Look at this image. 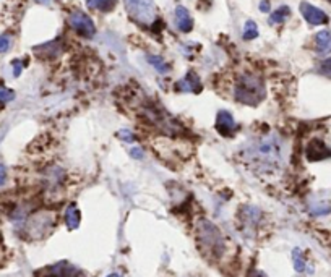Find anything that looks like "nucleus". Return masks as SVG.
<instances>
[{
  "label": "nucleus",
  "instance_id": "obj_1",
  "mask_svg": "<svg viewBox=\"0 0 331 277\" xmlns=\"http://www.w3.org/2000/svg\"><path fill=\"white\" fill-rule=\"evenodd\" d=\"M282 145L276 135H266L250 141L244 149V161L258 172H276L282 167Z\"/></svg>",
  "mask_w": 331,
  "mask_h": 277
},
{
  "label": "nucleus",
  "instance_id": "obj_2",
  "mask_svg": "<svg viewBox=\"0 0 331 277\" xmlns=\"http://www.w3.org/2000/svg\"><path fill=\"white\" fill-rule=\"evenodd\" d=\"M195 238L201 254L210 261H220L227 250L226 238L221 230L208 219H200L196 222Z\"/></svg>",
  "mask_w": 331,
  "mask_h": 277
},
{
  "label": "nucleus",
  "instance_id": "obj_3",
  "mask_svg": "<svg viewBox=\"0 0 331 277\" xmlns=\"http://www.w3.org/2000/svg\"><path fill=\"white\" fill-rule=\"evenodd\" d=\"M265 94L266 89L263 79L255 73H242L234 84V98L240 104L258 105L265 99Z\"/></svg>",
  "mask_w": 331,
  "mask_h": 277
},
{
  "label": "nucleus",
  "instance_id": "obj_4",
  "mask_svg": "<svg viewBox=\"0 0 331 277\" xmlns=\"http://www.w3.org/2000/svg\"><path fill=\"white\" fill-rule=\"evenodd\" d=\"M55 226V214L52 211H37L25 222V233L31 240L44 238Z\"/></svg>",
  "mask_w": 331,
  "mask_h": 277
},
{
  "label": "nucleus",
  "instance_id": "obj_5",
  "mask_svg": "<svg viewBox=\"0 0 331 277\" xmlns=\"http://www.w3.org/2000/svg\"><path fill=\"white\" fill-rule=\"evenodd\" d=\"M127 7L132 17L143 25L154 23L156 20V7L153 0H127Z\"/></svg>",
  "mask_w": 331,
  "mask_h": 277
},
{
  "label": "nucleus",
  "instance_id": "obj_6",
  "mask_svg": "<svg viewBox=\"0 0 331 277\" xmlns=\"http://www.w3.org/2000/svg\"><path fill=\"white\" fill-rule=\"evenodd\" d=\"M36 277H84V274L73 264L62 261V263L47 266V268L39 269L34 274Z\"/></svg>",
  "mask_w": 331,
  "mask_h": 277
},
{
  "label": "nucleus",
  "instance_id": "obj_7",
  "mask_svg": "<svg viewBox=\"0 0 331 277\" xmlns=\"http://www.w3.org/2000/svg\"><path fill=\"white\" fill-rule=\"evenodd\" d=\"M68 25H70V28L75 31V33L83 36V37H88V39L93 37L96 33L93 20L89 18L86 13L80 12V10L70 13V17H68Z\"/></svg>",
  "mask_w": 331,
  "mask_h": 277
},
{
  "label": "nucleus",
  "instance_id": "obj_8",
  "mask_svg": "<svg viewBox=\"0 0 331 277\" xmlns=\"http://www.w3.org/2000/svg\"><path fill=\"white\" fill-rule=\"evenodd\" d=\"M299 8H301L302 17L305 18V21L308 25L320 26V25H327L328 23V15L325 13L323 10L313 7V5L307 3V2H302Z\"/></svg>",
  "mask_w": 331,
  "mask_h": 277
},
{
  "label": "nucleus",
  "instance_id": "obj_9",
  "mask_svg": "<svg viewBox=\"0 0 331 277\" xmlns=\"http://www.w3.org/2000/svg\"><path fill=\"white\" fill-rule=\"evenodd\" d=\"M305 156L308 161H323V159L327 157H331V149L325 145L323 141L320 140H312L310 143L307 145V149H305Z\"/></svg>",
  "mask_w": 331,
  "mask_h": 277
},
{
  "label": "nucleus",
  "instance_id": "obj_10",
  "mask_svg": "<svg viewBox=\"0 0 331 277\" xmlns=\"http://www.w3.org/2000/svg\"><path fill=\"white\" fill-rule=\"evenodd\" d=\"M236 120L231 112L227 110H220L216 115V130L221 133L222 136H232L236 131Z\"/></svg>",
  "mask_w": 331,
  "mask_h": 277
},
{
  "label": "nucleus",
  "instance_id": "obj_11",
  "mask_svg": "<svg viewBox=\"0 0 331 277\" xmlns=\"http://www.w3.org/2000/svg\"><path fill=\"white\" fill-rule=\"evenodd\" d=\"M175 89L180 93H200L201 91V81H200L198 75L193 73V72H189L182 79H180V81H177Z\"/></svg>",
  "mask_w": 331,
  "mask_h": 277
},
{
  "label": "nucleus",
  "instance_id": "obj_12",
  "mask_svg": "<svg viewBox=\"0 0 331 277\" xmlns=\"http://www.w3.org/2000/svg\"><path fill=\"white\" fill-rule=\"evenodd\" d=\"M175 23H177V28L182 31V33H190L192 28H193V20H192L189 10L185 7L175 8Z\"/></svg>",
  "mask_w": 331,
  "mask_h": 277
},
{
  "label": "nucleus",
  "instance_id": "obj_13",
  "mask_svg": "<svg viewBox=\"0 0 331 277\" xmlns=\"http://www.w3.org/2000/svg\"><path fill=\"white\" fill-rule=\"evenodd\" d=\"M315 47H317L318 54H327L331 49V34L330 31H320L315 36Z\"/></svg>",
  "mask_w": 331,
  "mask_h": 277
},
{
  "label": "nucleus",
  "instance_id": "obj_14",
  "mask_svg": "<svg viewBox=\"0 0 331 277\" xmlns=\"http://www.w3.org/2000/svg\"><path fill=\"white\" fill-rule=\"evenodd\" d=\"M65 224L70 230H75L80 226V211L75 204H70L65 211Z\"/></svg>",
  "mask_w": 331,
  "mask_h": 277
},
{
  "label": "nucleus",
  "instance_id": "obj_15",
  "mask_svg": "<svg viewBox=\"0 0 331 277\" xmlns=\"http://www.w3.org/2000/svg\"><path fill=\"white\" fill-rule=\"evenodd\" d=\"M88 8L99 10V12L108 13L110 10H114L115 7V0H86Z\"/></svg>",
  "mask_w": 331,
  "mask_h": 277
},
{
  "label": "nucleus",
  "instance_id": "obj_16",
  "mask_svg": "<svg viewBox=\"0 0 331 277\" xmlns=\"http://www.w3.org/2000/svg\"><path fill=\"white\" fill-rule=\"evenodd\" d=\"M289 13H291V10H289V7H279L276 10V12H273L270 15V23L271 25H277V23H284L286 21V18L289 17Z\"/></svg>",
  "mask_w": 331,
  "mask_h": 277
},
{
  "label": "nucleus",
  "instance_id": "obj_17",
  "mask_svg": "<svg viewBox=\"0 0 331 277\" xmlns=\"http://www.w3.org/2000/svg\"><path fill=\"white\" fill-rule=\"evenodd\" d=\"M148 62L151 63V65L156 68L159 73H163V75L164 73H169V70H170L167 63H166L159 55H148Z\"/></svg>",
  "mask_w": 331,
  "mask_h": 277
},
{
  "label": "nucleus",
  "instance_id": "obj_18",
  "mask_svg": "<svg viewBox=\"0 0 331 277\" xmlns=\"http://www.w3.org/2000/svg\"><path fill=\"white\" fill-rule=\"evenodd\" d=\"M257 36H258V26H257V23H255V21H252V20H248L247 23H245V29H244L242 37H244L245 41H252Z\"/></svg>",
  "mask_w": 331,
  "mask_h": 277
},
{
  "label": "nucleus",
  "instance_id": "obj_19",
  "mask_svg": "<svg viewBox=\"0 0 331 277\" xmlns=\"http://www.w3.org/2000/svg\"><path fill=\"white\" fill-rule=\"evenodd\" d=\"M34 50H44L42 52V55L44 57H54L55 54H58V50H60V47H58V42L54 41V42H47V44H42L41 47H37Z\"/></svg>",
  "mask_w": 331,
  "mask_h": 277
},
{
  "label": "nucleus",
  "instance_id": "obj_20",
  "mask_svg": "<svg viewBox=\"0 0 331 277\" xmlns=\"http://www.w3.org/2000/svg\"><path fill=\"white\" fill-rule=\"evenodd\" d=\"M292 259H294V268L297 273H303L305 271V259H303V254L299 248L292 252Z\"/></svg>",
  "mask_w": 331,
  "mask_h": 277
},
{
  "label": "nucleus",
  "instance_id": "obj_21",
  "mask_svg": "<svg viewBox=\"0 0 331 277\" xmlns=\"http://www.w3.org/2000/svg\"><path fill=\"white\" fill-rule=\"evenodd\" d=\"M13 99H15V93L12 91V89H8V88H5L0 84V104H7Z\"/></svg>",
  "mask_w": 331,
  "mask_h": 277
},
{
  "label": "nucleus",
  "instance_id": "obj_22",
  "mask_svg": "<svg viewBox=\"0 0 331 277\" xmlns=\"http://www.w3.org/2000/svg\"><path fill=\"white\" fill-rule=\"evenodd\" d=\"M320 73L331 78V58H327V60H323L320 63Z\"/></svg>",
  "mask_w": 331,
  "mask_h": 277
},
{
  "label": "nucleus",
  "instance_id": "obj_23",
  "mask_svg": "<svg viewBox=\"0 0 331 277\" xmlns=\"http://www.w3.org/2000/svg\"><path fill=\"white\" fill-rule=\"evenodd\" d=\"M10 46H12V39H10V36H0V54H3V52H7L10 49Z\"/></svg>",
  "mask_w": 331,
  "mask_h": 277
},
{
  "label": "nucleus",
  "instance_id": "obj_24",
  "mask_svg": "<svg viewBox=\"0 0 331 277\" xmlns=\"http://www.w3.org/2000/svg\"><path fill=\"white\" fill-rule=\"evenodd\" d=\"M119 136L124 141H127V143H133V141H135V135H133L130 130H120L119 131Z\"/></svg>",
  "mask_w": 331,
  "mask_h": 277
},
{
  "label": "nucleus",
  "instance_id": "obj_25",
  "mask_svg": "<svg viewBox=\"0 0 331 277\" xmlns=\"http://www.w3.org/2000/svg\"><path fill=\"white\" fill-rule=\"evenodd\" d=\"M21 70H23V62H21V60H13V75H15V76H20Z\"/></svg>",
  "mask_w": 331,
  "mask_h": 277
},
{
  "label": "nucleus",
  "instance_id": "obj_26",
  "mask_svg": "<svg viewBox=\"0 0 331 277\" xmlns=\"http://www.w3.org/2000/svg\"><path fill=\"white\" fill-rule=\"evenodd\" d=\"M270 8H271V3H270V0H263V2L260 3V10L263 13H268L270 12Z\"/></svg>",
  "mask_w": 331,
  "mask_h": 277
},
{
  "label": "nucleus",
  "instance_id": "obj_27",
  "mask_svg": "<svg viewBox=\"0 0 331 277\" xmlns=\"http://www.w3.org/2000/svg\"><path fill=\"white\" fill-rule=\"evenodd\" d=\"M247 277H268L266 274H263L261 271H257V269H252L250 273L247 274Z\"/></svg>",
  "mask_w": 331,
  "mask_h": 277
},
{
  "label": "nucleus",
  "instance_id": "obj_28",
  "mask_svg": "<svg viewBox=\"0 0 331 277\" xmlns=\"http://www.w3.org/2000/svg\"><path fill=\"white\" fill-rule=\"evenodd\" d=\"M130 154H132V156L135 157V159H141V157H143V151H141L140 148H135V149H132V151H130Z\"/></svg>",
  "mask_w": 331,
  "mask_h": 277
},
{
  "label": "nucleus",
  "instance_id": "obj_29",
  "mask_svg": "<svg viewBox=\"0 0 331 277\" xmlns=\"http://www.w3.org/2000/svg\"><path fill=\"white\" fill-rule=\"evenodd\" d=\"M5 180H7V174H5V167L0 164V186L5 183Z\"/></svg>",
  "mask_w": 331,
  "mask_h": 277
},
{
  "label": "nucleus",
  "instance_id": "obj_30",
  "mask_svg": "<svg viewBox=\"0 0 331 277\" xmlns=\"http://www.w3.org/2000/svg\"><path fill=\"white\" fill-rule=\"evenodd\" d=\"M108 277H119V274H110V276H108Z\"/></svg>",
  "mask_w": 331,
  "mask_h": 277
},
{
  "label": "nucleus",
  "instance_id": "obj_31",
  "mask_svg": "<svg viewBox=\"0 0 331 277\" xmlns=\"http://www.w3.org/2000/svg\"><path fill=\"white\" fill-rule=\"evenodd\" d=\"M0 258H2V254H0Z\"/></svg>",
  "mask_w": 331,
  "mask_h": 277
}]
</instances>
